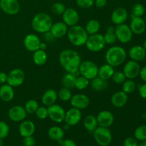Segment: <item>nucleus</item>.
I'll use <instances>...</instances> for the list:
<instances>
[{
	"mask_svg": "<svg viewBox=\"0 0 146 146\" xmlns=\"http://www.w3.org/2000/svg\"><path fill=\"white\" fill-rule=\"evenodd\" d=\"M58 61L66 72L71 73L75 75L78 73L81 58L76 51L71 48L63 50L59 54Z\"/></svg>",
	"mask_w": 146,
	"mask_h": 146,
	"instance_id": "1",
	"label": "nucleus"
},
{
	"mask_svg": "<svg viewBox=\"0 0 146 146\" xmlns=\"http://www.w3.org/2000/svg\"><path fill=\"white\" fill-rule=\"evenodd\" d=\"M127 57V53L124 48L120 46H112L106 52L105 59L107 64L113 67L121 66Z\"/></svg>",
	"mask_w": 146,
	"mask_h": 146,
	"instance_id": "2",
	"label": "nucleus"
},
{
	"mask_svg": "<svg viewBox=\"0 0 146 146\" xmlns=\"http://www.w3.org/2000/svg\"><path fill=\"white\" fill-rule=\"evenodd\" d=\"M66 35L70 42L75 46H82L85 45L88 37V34L85 28L78 24L70 27Z\"/></svg>",
	"mask_w": 146,
	"mask_h": 146,
	"instance_id": "3",
	"label": "nucleus"
},
{
	"mask_svg": "<svg viewBox=\"0 0 146 146\" xmlns=\"http://www.w3.org/2000/svg\"><path fill=\"white\" fill-rule=\"evenodd\" d=\"M52 24V19L49 14L45 12L37 13L31 20V27L33 29L41 34L50 31Z\"/></svg>",
	"mask_w": 146,
	"mask_h": 146,
	"instance_id": "4",
	"label": "nucleus"
},
{
	"mask_svg": "<svg viewBox=\"0 0 146 146\" xmlns=\"http://www.w3.org/2000/svg\"><path fill=\"white\" fill-rule=\"evenodd\" d=\"M85 45L88 51L91 52H99L105 48L106 44L104 40V35L96 33L88 35Z\"/></svg>",
	"mask_w": 146,
	"mask_h": 146,
	"instance_id": "5",
	"label": "nucleus"
},
{
	"mask_svg": "<svg viewBox=\"0 0 146 146\" xmlns=\"http://www.w3.org/2000/svg\"><path fill=\"white\" fill-rule=\"evenodd\" d=\"M96 142L100 146H108L112 142L113 136L108 128L98 126L93 132Z\"/></svg>",
	"mask_w": 146,
	"mask_h": 146,
	"instance_id": "6",
	"label": "nucleus"
},
{
	"mask_svg": "<svg viewBox=\"0 0 146 146\" xmlns=\"http://www.w3.org/2000/svg\"><path fill=\"white\" fill-rule=\"evenodd\" d=\"M98 66L94 61L86 60L81 62L78 68V73L81 76H83L91 81L98 76Z\"/></svg>",
	"mask_w": 146,
	"mask_h": 146,
	"instance_id": "7",
	"label": "nucleus"
},
{
	"mask_svg": "<svg viewBox=\"0 0 146 146\" xmlns=\"http://www.w3.org/2000/svg\"><path fill=\"white\" fill-rule=\"evenodd\" d=\"M115 34L118 41L122 44H126L131 41L133 34L129 26L124 23L115 26Z\"/></svg>",
	"mask_w": 146,
	"mask_h": 146,
	"instance_id": "8",
	"label": "nucleus"
},
{
	"mask_svg": "<svg viewBox=\"0 0 146 146\" xmlns=\"http://www.w3.org/2000/svg\"><path fill=\"white\" fill-rule=\"evenodd\" d=\"M25 79V74L21 68H14L7 74V84L12 87H18L22 85Z\"/></svg>",
	"mask_w": 146,
	"mask_h": 146,
	"instance_id": "9",
	"label": "nucleus"
},
{
	"mask_svg": "<svg viewBox=\"0 0 146 146\" xmlns=\"http://www.w3.org/2000/svg\"><path fill=\"white\" fill-rule=\"evenodd\" d=\"M47 108H48V115L51 121L58 123L64 121L66 111L61 106L54 104Z\"/></svg>",
	"mask_w": 146,
	"mask_h": 146,
	"instance_id": "10",
	"label": "nucleus"
},
{
	"mask_svg": "<svg viewBox=\"0 0 146 146\" xmlns=\"http://www.w3.org/2000/svg\"><path fill=\"white\" fill-rule=\"evenodd\" d=\"M141 66L138 62L135 61H127L123 68V72L128 79H134L139 76L141 71Z\"/></svg>",
	"mask_w": 146,
	"mask_h": 146,
	"instance_id": "11",
	"label": "nucleus"
},
{
	"mask_svg": "<svg viewBox=\"0 0 146 146\" xmlns=\"http://www.w3.org/2000/svg\"><path fill=\"white\" fill-rule=\"evenodd\" d=\"M81 118H82V113L81 110L72 107L66 111L64 121L66 124L69 126H74L81 121Z\"/></svg>",
	"mask_w": 146,
	"mask_h": 146,
	"instance_id": "12",
	"label": "nucleus"
},
{
	"mask_svg": "<svg viewBox=\"0 0 146 146\" xmlns=\"http://www.w3.org/2000/svg\"><path fill=\"white\" fill-rule=\"evenodd\" d=\"M8 116L14 122H21L26 119L27 113L24 106L17 105L11 107L8 111Z\"/></svg>",
	"mask_w": 146,
	"mask_h": 146,
	"instance_id": "13",
	"label": "nucleus"
},
{
	"mask_svg": "<svg viewBox=\"0 0 146 146\" xmlns=\"http://www.w3.org/2000/svg\"><path fill=\"white\" fill-rule=\"evenodd\" d=\"M70 104L71 106L79 110L86 109L90 104V98L88 96L83 94H78L72 96Z\"/></svg>",
	"mask_w": 146,
	"mask_h": 146,
	"instance_id": "14",
	"label": "nucleus"
},
{
	"mask_svg": "<svg viewBox=\"0 0 146 146\" xmlns=\"http://www.w3.org/2000/svg\"><path fill=\"white\" fill-rule=\"evenodd\" d=\"M1 9L9 15H15L20 10V4L18 0H1Z\"/></svg>",
	"mask_w": 146,
	"mask_h": 146,
	"instance_id": "15",
	"label": "nucleus"
},
{
	"mask_svg": "<svg viewBox=\"0 0 146 146\" xmlns=\"http://www.w3.org/2000/svg\"><path fill=\"white\" fill-rule=\"evenodd\" d=\"M63 21L68 27L76 25L79 21L78 12L73 8H66L62 14Z\"/></svg>",
	"mask_w": 146,
	"mask_h": 146,
	"instance_id": "16",
	"label": "nucleus"
},
{
	"mask_svg": "<svg viewBox=\"0 0 146 146\" xmlns=\"http://www.w3.org/2000/svg\"><path fill=\"white\" fill-rule=\"evenodd\" d=\"M98 126L109 128L114 123V115L111 111L104 110L100 111L96 116Z\"/></svg>",
	"mask_w": 146,
	"mask_h": 146,
	"instance_id": "17",
	"label": "nucleus"
},
{
	"mask_svg": "<svg viewBox=\"0 0 146 146\" xmlns=\"http://www.w3.org/2000/svg\"><path fill=\"white\" fill-rule=\"evenodd\" d=\"M41 40L37 35L34 34H29L24 37V45L26 49L31 52H34L39 49Z\"/></svg>",
	"mask_w": 146,
	"mask_h": 146,
	"instance_id": "18",
	"label": "nucleus"
},
{
	"mask_svg": "<svg viewBox=\"0 0 146 146\" xmlns=\"http://www.w3.org/2000/svg\"><path fill=\"white\" fill-rule=\"evenodd\" d=\"M128 17V13L124 7H118L113 11L111 16V21L115 25L124 24Z\"/></svg>",
	"mask_w": 146,
	"mask_h": 146,
	"instance_id": "19",
	"label": "nucleus"
},
{
	"mask_svg": "<svg viewBox=\"0 0 146 146\" xmlns=\"http://www.w3.org/2000/svg\"><path fill=\"white\" fill-rule=\"evenodd\" d=\"M129 27L133 34L136 35L143 34L146 29L145 21L142 17H131Z\"/></svg>",
	"mask_w": 146,
	"mask_h": 146,
	"instance_id": "20",
	"label": "nucleus"
},
{
	"mask_svg": "<svg viewBox=\"0 0 146 146\" xmlns=\"http://www.w3.org/2000/svg\"><path fill=\"white\" fill-rule=\"evenodd\" d=\"M35 130L36 127L34 122L30 120H24L19 125V133L23 138L33 135Z\"/></svg>",
	"mask_w": 146,
	"mask_h": 146,
	"instance_id": "21",
	"label": "nucleus"
},
{
	"mask_svg": "<svg viewBox=\"0 0 146 146\" xmlns=\"http://www.w3.org/2000/svg\"><path fill=\"white\" fill-rule=\"evenodd\" d=\"M128 96L126 93L123 91H117L114 93L111 98V103L115 108H122L127 104Z\"/></svg>",
	"mask_w": 146,
	"mask_h": 146,
	"instance_id": "22",
	"label": "nucleus"
},
{
	"mask_svg": "<svg viewBox=\"0 0 146 146\" xmlns=\"http://www.w3.org/2000/svg\"><path fill=\"white\" fill-rule=\"evenodd\" d=\"M68 29V26L64 21H57L53 23L50 31L56 38H59L66 35Z\"/></svg>",
	"mask_w": 146,
	"mask_h": 146,
	"instance_id": "23",
	"label": "nucleus"
},
{
	"mask_svg": "<svg viewBox=\"0 0 146 146\" xmlns=\"http://www.w3.org/2000/svg\"><path fill=\"white\" fill-rule=\"evenodd\" d=\"M128 55L131 60L139 62L145 58L146 51L142 46H133L129 49Z\"/></svg>",
	"mask_w": 146,
	"mask_h": 146,
	"instance_id": "24",
	"label": "nucleus"
},
{
	"mask_svg": "<svg viewBox=\"0 0 146 146\" xmlns=\"http://www.w3.org/2000/svg\"><path fill=\"white\" fill-rule=\"evenodd\" d=\"M57 98H58V94L56 91L53 88H49V89H47L42 95L41 103L45 106L48 107L56 104Z\"/></svg>",
	"mask_w": 146,
	"mask_h": 146,
	"instance_id": "25",
	"label": "nucleus"
},
{
	"mask_svg": "<svg viewBox=\"0 0 146 146\" xmlns=\"http://www.w3.org/2000/svg\"><path fill=\"white\" fill-rule=\"evenodd\" d=\"M14 87L7 84H2L0 86V99L4 102L12 101L14 97Z\"/></svg>",
	"mask_w": 146,
	"mask_h": 146,
	"instance_id": "26",
	"label": "nucleus"
},
{
	"mask_svg": "<svg viewBox=\"0 0 146 146\" xmlns=\"http://www.w3.org/2000/svg\"><path fill=\"white\" fill-rule=\"evenodd\" d=\"M114 72H115L114 67L106 63V64H103L102 66L98 67V76L106 81H108V80L111 79Z\"/></svg>",
	"mask_w": 146,
	"mask_h": 146,
	"instance_id": "27",
	"label": "nucleus"
},
{
	"mask_svg": "<svg viewBox=\"0 0 146 146\" xmlns=\"http://www.w3.org/2000/svg\"><path fill=\"white\" fill-rule=\"evenodd\" d=\"M64 131L62 128L59 126H54L51 127L48 131V135L50 139L54 141H59L64 138Z\"/></svg>",
	"mask_w": 146,
	"mask_h": 146,
	"instance_id": "28",
	"label": "nucleus"
},
{
	"mask_svg": "<svg viewBox=\"0 0 146 146\" xmlns=\"http://www.w3.org/2000/svg\"><path fill=\"white\" fill-rule=\"evenodd\" d=\"M84 126L88 132H94L98 126L96 116L94 115H86L84 120Z\"/></svg>",
	"mask_w": 146,
	"mask_h": 146,
	"instance_id": "29",
	"label": "nucleus"
},
{
	"mask_svg": "<svg viewBox=\"0 0 146 146\" xmlns=\"http://www.w3.org/2000/svg\"><path fill=\"white\" fill-rule=\"evenodd\" d=\"M90 84H91L92 89L96 91H104L108 87V84L107 81L100 78L98 76L91 80Z\"/></svg>",
	"mask_w": 146,
	"mask_h": 146,
	"instance_id": "30",
	"label": "nucleus"
},
{
	"mask_svg": "<svg viewBox=\"0 0 146 146\" xmlns=\"http://www.w3.org/2000/svg\"><path fill=\"white\" fill-rule=\"evenodd\" d=\"M33 61L34 64L37 66H42L46 64L47 61V54L45 51V50L38 49L33 52Z\"/></svg>",
	"mask_w": 146,
	"mask_h": 146,
	"instance_id": "31",
	"label": "nucleus"
},
{
	"mask_svg": "<svg viewBox=\"0 0 146 146\" xmlns=\"http://www.w3.org/2000/svg\"><path fill=\"white\" fill-rule=\"evenodd\" d=\"M85 29L88 35L98 33L101 29V24L97 19H91L87 21L85 26Z\"/></svg>",
	"mask_w": 146,
	"mask_h": 146,
	"instance_id": "32",
	"label": "nucleus"
},
{
	"mask_svg": "<svg viewBox=\"0 0 146 146\" xmlns=\"http://www.w3.org/2000/svg\"><path fill=\"white\" fill-rule=\"evenodd\" d=\"M104 37L106 44L112 45V44H115L118 40L115 34V27H113V26L108 27L105 34L104 35Z\"/></svg>",
	"mask_w": 146,
	"mask_h": 146,
	"instance_id": "33",
	"label": "nucleus"
},
{
	"mask_svg": "<svg viewBox=\"0 0 146 146\" xmlns=\"http://www.w3.org/2000/svg\"><path fill=\"white\" fill-rule=\"evenodd\" d=\"M76 78V75L71 73L67 72L65 75L63 76L62 80H61V83L63 84V86L67 88H74V84H75Z\"/></svg>",
	"mask_w": 146,
	"mask_h": 146,
	"instance_id": "34",
	"label": "nucleus"
},
{
	"mask_svg": "<svg viewBox=\"0 0 146 146\" xmlns=\"http://www.w3.org/2000/svg\"><path fill=\"white\" fill-rule=\"evenodd\" d=\"M90 81L88 78H85L83 76H76L75 81V84H74V88L76 89L80 90H84L89 86Z\"/></svg>",
	"mask_w": 146,
	"mask_h": 146,
	"instance_id": "35",
	"label": "nucleus"
},
{
	"mask_svg": "<svg viewBox=\"0 0 146 146\" xmlns=\"http://www.w3.org/2000/svg\"><path fill=\"white\" fill-rule=\"evenodd\" d=\"M135 89H136V84L133 79L126 78L122 84V91L126 93L127 94H132L135 91Z\"/></svg>",
	"mask_w": 146,
	"mask_h": 146,
	"instance_id": "36",
	"label": "nucleus"
},
{
	"mask_svg": "<svg viewBox=\"0 0 146 146\" xmlns=\"http://www.w3.org/2000/svg\"><path fill=\"white\" fill-rule=\"evenodd\" d=\"M145 7L141 3L133 4L131 8V17H142L145 14Z\"/></svg>",
	"mask_w": 146,
	"mask_h": 146,
	"instance_id": "37",
	"label": "nucleus"
},
{
	"mask_svg": "<svg viewBox=\"0 0 146 146\" xmlns=\"http://www.w3.org/2000/svg\"><path fill=\"white\" fill-rule=\"evenodd\" d=\"M38 103L37 101L34 99H30L26 102L25 105H24V108H25L26 111H27V114H34L38 109Z\"/></svg>",
	"mask_w": 146,
	"mask_h": 146,
	"instance_id": "38",
	"label": "nucleus"
},
{
	"mask_svg": "<svg viewBox=\"0 0 146 146\" xmlns=\"http://www.w3.org/2000/svg\"><path fill=\"white\" fill-rule=\"evenodd\" d=\"M57 94H58V98L64 102L70 101L73 96L71 90L69 88H65V87H63L62 88H61L57 93Z\"/></svg>",
	"mask_w": 146,
	"mask_h": 146,
	"instance_id": "39",
	"label": "nucleus"
},
{
	"mask_svg": "<svg viewBox=\"0 0 146 146\" xmlns=\"http://www.w3.org/2000/svg\"><path fill=\"white\" fill-rule=\"evenodd\" d=\"M134 138L139 141L146 140V125H142L136 128L134 131Z\"/></svg>",
	"mask_w": 146,
	"mask_h": 146,
	"instance_id": "40",
	"label": "nucleus"
},
{
	"mask_svg": "<svg viewBox=\"0 0 146 146\" xmlns=\"http://www.w3.org/2000/svg\"><path fill=\"white\" fill-rule=\"evenodd\" d=\"M66 9L65 5L61 2H55L51 6V11L56 15H62Z\"/></svg>",
	"mask_w": 146,
	"mask_h": 146,
	"instance_id": "41",
	"label": "nucleus"
},
{
	"mask_svg": "<svg viewBox=\"0 0 146 146\" xmlns=\"http://www.w3.org/2000/svg\"><path fill=\"white\" fill-rule=\"evenodd\" d=\"M111 79L113 80L115 84H122L124 81L126 79V77H125V74H123V71H115L113 74L112 77H111Z\"/></svg>",
	"mask_w": 146,
	"mask_h": 146,
	"instance_id": "42",
	"label": "nucleus"
},
{
	"mask_svg": "<svg viewBox=\"0 0 146 146\" xmlns=\"http://www.w3.org/2000/svg\"><path fill=\"white\" fill-rule=\"evenodd\" d=\"M36 116L37 118L40 120L46 119L48 115V108L46 106H38V109L36 110V113H34Z\"/></svg>",
	"mask_w": 146,
	"mask_h": 146,
	"instance_id": "43",
	"label": "nucleus"
},
{
	"mask_svg": "<svg viewBox=\"0 0 146 146\" xmlns=\"http://www.w3.org/2000/svg\"><path fill=\"white\" fill-rule=\"evenodd\" d=\"M9 133V126L4 121H0V138H5Z\"/></svg>",
	"mask_w": 146,
	"mask_h": 146,
	"instance_id": "44",
	"label": "nucleus"
},
{
	"mask_svg": "<svg viewBox=\"0 0 146 146\" xmlns=\"http://www.w3.org/2000/svg\"><path fill=\"white\" fill-rule=\"evenodd\" d=\"M95 0H76V4L83 9H88L94 6Z\"/></svg>",
	"mask_w": 146,
	"mask_h": 146,
	"instance_id": "45",
	"label": "nucleus"
},
{
	"mask_svg": "<svg viewBox=\"0 0 146 146\" xmlns=\"http://www.w3.org/2000/svg\"><path fill=\"white\" fill-rule=\"evenodd\" d=\"M123 146H138V141L134 137H128L124 140Z\"/></svg>",
	"mask_w": 146,
	"mask_h": 146,
	"instance_id": "46",
	"label": "nucleus"
},
{
	"mask_svg": "<svg viewBox=\"0 0 146 146\" xmlns=\"http://www.w3.org/2000/svg\"><path fill=\"white\" fill-rule=\"evenodd\" d=\"M43 38H44V41H45L46 43H51L56 39V38L53 36V34H51L50 31H46V32L43 34Z\"/></svg>",
	"mask_w": 146,
	"mask_h": 146,
	"instance_id": "47",
	"label": "nucleus"
},
{
	"mask_svg": "<svg viewBox=\"0 0 146 146\" xmlns=\"http://www.w3.org/2000/svg\"><path fill=\"white\" fill-rule=\"evenodd\" d=\"M23 144H24V146H34L35 139L34 138L33 135L24 137L23 139Z\"/></svg>",
	"mask_w": 146,
	"mask_h": 146,
	"instance_id": "48",
	"label": "nucleus"
},
{
	"mask_svg": "<svg viewBox=\"0 0 146 146\" xmlns=\"http://www.w3.org/2000/svg\"><path fill=\"white\" fill-rule=\"evenodd\" d=\"M60 143L61 146H77L76 143L71 139H66V140H61L58 141Z\"/></svg>",
	"mask_w": 146,
	"mask_h": 146,
	"instance_id": "49",
	"label": "nucleus"
},
{
	"mask_svg": "<svg viewBox=\"0 0 146 146\" xmlns=\"http://www.w3.org/2000/svg\"><path fill=\"white\" fill-rule=\"evenodd\" d=\"M138 92L141 98L146 99V83L142 84L138 88Z\"/></svg>",
	"mask_w": 146,
	"mask_h": 146,
	"instance_id": "50",
	"label": "nucleus"
},
{
	"mask_svg": "<svg viewBox=\"0 0 146 146\" xmlns=\"http://www.w3.org/2000/svg\"><path fill=\"white\" fill-rule=\"evenodd\" d=\"M107 4V0H95L94 4H96L98 8H103Z\"/></svg>",
	"mask_w": 146,
	"mask_h": 146,
	"instance_id": "51",
	"label": "nucleus"
},
{
	"mask_svg": "<svg viewBox=\"0 0 146 146\" xmlns=\"http://www.w3.org/2000/svg\"><path fill=\"white\" fill-rule=\"evenodd\" d=\"M139 76L141 78V79L146 83V66L141 68Z\"/></svg>",
	"mask_w": 146,
	"mask_h": 146,
	"instance_id": "52",
	"label": "nucleus"
},
{
	"mask_svg": "<svg viewBox=\"0 0 146 146\" xmlns=\"http://www.w3.org/2000/svg\"><path fill=\"white\" fill-rule=\"evenodd\" d=\"M7 74L4 72H0V84H7Z\"/></svg>",
	"mask_w": 146,
	"mask_h": 146,
	"instance_id": "53",
	"label": "nucleus"
},
{
	"mask_svg": "<svg viewBox=\"0 0 146 146\" xmlns=\"http://www.w3.org/2000/svg\"><path fill=\"white\" fill-rule=\"evenodd\" d=\"M47 47V45L46 43L44 42H41V44H40V47H39V49H41V50H46V48Z\"/></svg>",
	"mask_w": 146,
	"mask_h": 146,
	"instance_id": "54",
	"label": "nucleus"
},
{
	"mask_svg": "<svg viewBox=\"0 0 146 146\" xmlns=\"http://www.w3.org/2000/svg\"><path fill=\"white\" fill-rule=\"evenodd\" d=\"M138 146H146V140L143 141H141L140 144H138Z\"/></svg>",
	"mask_w": 146,
	"mask_h": 146,
	"instance_id": "55",
	"label": "nucleus"
},
{
	"mask_svg": "<svg viewBox=\"0 0 146 146\" xmlns=\"http://www.w3.org/2000/svg\"><path fill=\"white\" fill-rule=\"evenodd\" d=\"M142 46L143 47L144 49H145V51H146V40H145V41H143V46Z\"/></svg>",
	"mask_w": 146,
	"mask_h": 146,
	"instance_id": "56",
	"label": "nucleus"
},
{
	"mask_svg": "<svg viewBox=\"0 0 146 146\" xmlns=\"http://www.w3.org/2000/svg\"><path fill=\"white\" fill-rule=\"evenodd\" d=\"M4 145V141H3L2 138H0V146H3Z\"/></svg>",
	"mask_w": 146,
	"mask_h": 146,
	"instance_id": "57",
	"label": "nucleus"
},
{
	"mask_svg": "<svg viewBox=\"0 0 146 146\" xmlns=\"http://www.w3.org/2000/svg\"><path fill=\"white\" fill-rule=\"evenodd\" d=\"M144 20H145V24H146V16H145V19H144Z\"/></svg>",
	"mask_w": 146,
	"mask_h": 146,
	"instance_id": "58",
	"label": "nucleus"
},
{
	"mask_svg": "<svg viewBox=\"0 0 146 146\" xmlns=\"http://www.w3.org/2000/svg\"><path fill=\"white\" fill-rule=\"evenodd\" d=\"M145 59H146V56H145Z\"/></svg>",
	"mask_w": 146,
	"mask_h": 146,
	"instance_id": "59",
	"label": "nucleus"
},
{
	"mask_svg": "<svg viewBox=\"0 0 146 146\" xmlns=\"http://www.w3.org/2000/svg\"><path fill=\"white\" fill-rule=\"evenodd\" d=\"M0 2H1V0H0Z\"/></svg>",
	"mask_w": 146,
	"mask_h": 146,
	"instance_id": "60",
	"label": "nucleus"
},
{
	"mask_svg": "<svg viewBox=\"0 0 146 146\" xmlns=\"http://www.w3.org/2000/svg\"><path fill=\"white\" fill-rule=\"evenodd\" d=\"M87 146H89V145H87Z\"/></svg>",
	"mask_w": 146,
	"mask_h": 146,
	"instance_id": "61",
	"label": "nucleus"
}]
</instances>
